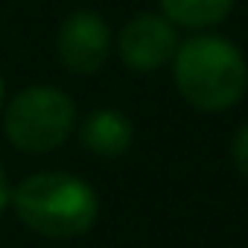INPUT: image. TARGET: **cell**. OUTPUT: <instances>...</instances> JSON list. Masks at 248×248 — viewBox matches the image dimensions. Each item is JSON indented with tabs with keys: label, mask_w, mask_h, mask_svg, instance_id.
<instances>
[{
	"label": "cell",
	"mask_w": 248,
	"mask_h": 248,
	"mask_svg": "<svg viewBox=\"0 0 248 248\" xmlns=\"http://www.w3.org/2000/svg\"><path fill=\"white\" fill-rule=\"evenodd\" d=\"M56 53H59V62L70 73L91 76L108 62L111 30L96 12L76 9L62 21L56 32Z\"/></svg>",
	"instance_id": "obj_4"
},
{
	"label": "cell",
	"mask_w": 248,
	"mask_h": 248,
	"mask_svg": "<svg viewBox=\"0 0 248 248\" xmlns=\"http://www.w3.org/2000/svg\"><path fill=\"white\" fill-rule=\"evenodd\" d=\"M76 129L73 99L53 85H32L3 105V132L6 140L27 152L44 155L59 149Z\"/></svg>",
	"instance_id": "obj_3"
},
{
	"label": "cell",
	"mask_w": 248,
	"mask_h": 248,
	"mask_svg": "<svg viewBox=\"0 0 248 248\" xmlns=\"http://www.w3.org/2000/svg\"><path fill=\"white\" fill-rule=\"evenodd\" d=\"M233 0H161L164 15L187 30H207L228 18Z\"/></svg>",
	"instance_id": "obj_7"
},
{
	"label": "cell",
	"mask_w": 248,
	"mask_h": 248,
	"mask_svg": "<svg viewBox=\"0 0 248 248\" xmlns=\"http://www.w3.org/2000/svg\"><path fill=\"white\" fill-rule=\"evenodd\" d=\"M79 138H82V146L88 152L102 155V158H117L132 146L135 126L123 111L96 108V111H91L85 117L82 129H79Z\"/></svg>",
	"instance_id": "obj_6"
},
{
	"label": "cell",
	"mask_w": 248,
	"mask_h": 248,
	"mask_svg": "<svg viewBox=\"0 0 248 248\" xmlns=\"http://www.w3.org/2000/svg\"><path fill=\"white\" fill-rule=\"evenodd\" d=\"M12 202V187H9V178H6V170L0 164V213H3Z\"/></svg>",
	"instance_id": "obj_9"
},
{
	"label": "cell",
	"mask_w": 248,
	"mask_h": 248,
	"mask_svg": "<svg viewBox=\"0 0 248 248\" xmlns=\"http://www.w3.org/2000/svg\"><path fill=\"white\" fill-rule=\"evenodd\" d=\"M231 158H233V167L248 178V123H242L236 135L231 138Z\"/></svg>",
	"instance_id": "obj_8"
},
{
	"label": "cell",
	"mask_w": 248,
	"mask_h": 248,
	"mask_svg": "<svg viewBox=\"0 0 248 248\" xmlns=\"http://www.w3.org/2000/svg\"><path fill=\"white\" fill-rule=\"evenodd\" d=\"M12 204L30 231L50 239L88 233L99 213L93 187L70 172H35L24 178L12 193Z\"/></svg>",
	"instance_id": "obj_2"
},
{
	"label": "cell",
	"mask_w": 248,
	"mask_h": 248,
	"mask_svg": "<svg viewBox=\"0 0 248 248\" xmlns=\"http://www.w3.org/2000/svg\"><path fill=\"white\" fill-rule=\"evenodd\" d=\"M178 44L181 41H178L175 24L167 15H152V12L132 18L117 38L123 64L138 73H149V70H158L167 62H172Z\"/></svg>",
	"instance_id": "obj_5"
},
{
	"label": "cell",
	"mask_w": 248,
	"mask_h": 248,
	"mask_svg": "<svg viewBox=\"0 0 248 248\" xmlns=\"http://www.w3.org/2000/svg\"><path fill=\"white\" fill-rule=\"evenodd\" d=\"M3 105H6V82L0 76V111H3Z\"/></svg>",
	"instance_id": "obj_10"
},
{
	"label": "cell",
	"mask_w": 248,
	"mask_h": 248,
	"mask_svg": "<svg viewBox=\"0 0 248 248\" xmlns=\"http://www.w3.org/2000/svg\"><path fill=\"white\" fill-rule=\"evenodd\" d=\"M178 93L199 111H228L248 88V64L239 47L219 35H193L172 56Z\"/></svg>",
	"instance_id": "obj_1"
}]
</instances>
